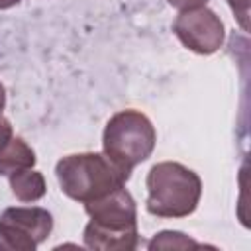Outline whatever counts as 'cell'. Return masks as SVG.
Masks as SVG:
<instances>
[{
	"instance_id": "1",
	"label": "cell",
	"mask_w": 251,
	"mask_h": 251,
	"mask_svg": "<svg viewBox=\"0 0 251 251\" xmlns=\"http://www.w3.org/2000/svg\"><path fill=\"white\" fill-rule=\"evenodd\" d=\"M90 222L84 227V245L90 249H135L137 210L126 186L84 204Z\"/></svg>"
},
{
	"instance_id": "2",
	"label": "cell",
	"mask_w": 251,
	"mask_h": 251,
	"mask_svg": "<svg viewBox=\"0 0 251 251\" xmlns=\"http://www.w3.org/2000/svg\"><path fill=\"white\" fill-rule=\"evenodd\" d=\"M145 208L157 218H184L198 206L202 194L200 176L173 161L157 163L147 173Z\"/></svg>"
},
{
	"instance_id": "3",
	"label": "cell",
	"mask_w": 251,
	"mask_h": 251,
	"mask_svg": "<svg viewBox=\"0 0 251 251\" xmlns=\"http://www.w3.org/2000/svg\"><path fill=\"white\" fill-rule=\"evenodd\" d=\"M55 175L61 190L82 204L98 200L127 182V178L102 153L67 155L57 163Z\"/></svg>"
},
{
	"instance_id": "4",
	"label": "cell",
	"mask_w": 251,
	"mask_h": 251,
	"mask_svg": "<svg viewBox=\"0 0 251 251\" xmlns=\"http://www.w3.org/2000/svg\"><path fill=\"white\" fill-rule=\"evenodd\" d=\"M157 131L149 118L137 110H122L114 114L104 129V155L114 167L129 178L131 171L143 163L155 149Z\"/></svg>"
},
{
	"instance_id": "5",
	"label": "cell",
	"mask_w": 251,
	"mask_h": 251,
	"mask_svg": "<svg viewBox=\"0 0 251 251\" xmlns=\"http://www.w3.org/2000/svg\"><path fill=\"white\" fill-rule=\"evenodd\" d=\"M53 229V216L43 208H8L0 216V247L33 251Z\"/></svg>"
},
{
	"instance_id": "6",
	"label": "cell",
	"mask_w": 251,
	"mask_h": 251,
	"mask_svg": "<svg viewBox=\"0 0 251 251\" xmlns=\"http://www.w3.org/2000/svg\"><path fill=\"white\" fill-rule=\"evenodd\" d=\"M173 31L182 45L200 55H210L224 43V24L206 6L180 12L173 22Z\"/></svg>"
},
{
	"instance_id": "7",
	"label": "cell",
	"mask_w": 251,
	"mask_h": 251,
	"mask_svg": "<svg viewBox=\"0 0 251 251\" xmlns=\"http://www.w3.org/2000/svg\"><path fill=\"white\" fill-rule=\"evenodd\" d=\"M35 165L33 149L20 137H12L0 149V175L10 176L22 169H31Z\"/></svg>"
},
{
	"instance_id": "8",
	"label": "cell",
	"mask_w": 251,
	"mask_h": 251,
	"mask_svg": "<svg viewBox=\"0 0 251 251\" xmlns=\"http://www.w3.org/2000/svg\"><path fill=\"white\" fill-rule=\"evenodd\" d=\"M10 188L20 202H35L45 194V178L39 171L22 169L10 175Z\"/></svg>"
},
{
	"instance_id": "9",
	"label": "cell",
	"mask_w": 251,
	"mask_h": 251,
	"mask_svg": "<svg viewBox=\"0 0 251 251\" xmlns=\"http://www.w3.org/2000/svg\"><path fill=\"white\" fill-rule=\"evenodd\" d=\"M196 245L198 243H194L192 239H188L180 231H161L157 237H153L149 241V249H155V247H196Z\"/></svg>"
},
{
	"instance_id": "10",
	"label": "cell",
	"mask_w": 251,
	"mask_h": 251,
	"mask_svg": "<svg viewBox=\"0 0 251 251\" xmlns=\"http://www.w3.org/2000/svg\"><path fill=\"white\" fill-rule=\"evenodd\" d=\"M227 4L231 6L233 14L237 16L239 24L243 29H247V16H249V0H227Z\"/></svg>"
},
{
	"instance_id": "11",
	"label": "cell",
	"mask_w": 251,
	"mask_h": 251,
	"mask_svg": "<svg viewBox=\"0 0 251 251\" xmlns=\"http://www.w3.org/2000/svg\"><path fill=\"white\" fill-rule=\"evenodd\" d=\"M173 8H176V10H180V12H184V10H194V8H202V6H206V2L208 0H167Z\"/></svg>"
},
{
	"instance_id": "12",
	"label": "cell",
	"mask_w": 251,
	"mask_h": 251,
	"mask_svg": "<svg viewBox=\"0 0 251 251\" xmlns=\"http://www.w3.org/2000/svg\"><path fill=\"white\" fill-rule=\"evenodd\" d=\"M14 135H12V124L4 118V116H0V149L12 139Z\"/></svg>"
},
{
	"instance_id": "13",
	"label": "cell",
	"mask_w": 251,
	"mask_h": 251,
	"mask_svg": "<svg viewBox=\"0 0 251 251\" xmlns=\"http://www.w3.org/2000/svg\"><path fill=\"white\" fill-rule=\"evenodd\" d=\"M22 0H0V10H6V8H12L16 4H20Z\"/></svg>"
},
{
	"instance_id": "14",
	"label": "cell",
	"mask_w": 251,
	"mask_h": 251,
	"mask_svg": "<svg viewBox=\"0 0 251 251\" xmlns=\"http://www.w3.org/2000/svg\"><path fill=\"white\" fill-rule=\"evenodd\" d=\"M4 106H6V90H4V86H2V82H0V116H2Z\"/></svg>"
}]
</instances>
